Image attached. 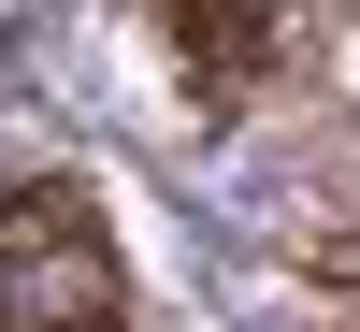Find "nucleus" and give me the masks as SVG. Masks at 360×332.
<instances>
[{"label":"nucleus","mask_w":360,"mask_h":332,"mask_svg":"<svg viewBox=\"0 0 360 332\" xmlns=\"http://www.w3.org/2000/svg\"><path fill=\"white\" fill-rule=\"evenodd\" d=\"M0 332H130V260L72 173L0 188Z\"/></svg>","instance_id":"f257e3e1"},{"label":"nucleus","mask_w":360,"mask_h":332,"mask_svg":"<svg viewBox=\"0 0 360 332\" xmlns=\"http://www.w3.org/2000/svg\"><path fill=\"white\" fill-rule=\"evenodd\" d=\"M173 44H188L202 116H217V102H231V73H259V58H274V29H259V15H173Z\"/></svg>","instance_id":"f03ea898"}]
</instances>
